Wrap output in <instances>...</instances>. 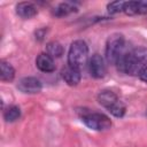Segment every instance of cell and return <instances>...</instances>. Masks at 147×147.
I'll return each mask as SVG.
<instances>
[{
  "label": "cell",
  "instance_id": "277c9868",
  "mask_svg": "<svg viewBox=\"0 0 147 147\" xmlns=\"http://www.w3.org/2000/svg\"><path fill=\"white\" fill-rule=\"evenodd\" d=\"M98 102L115 117H123L125 114V105L113 91H101L98 94Z\"/></svg>",
  "mask_w": 147,
  "mask_h": 147
},
{
  "label": "cell",
  "instance_id": "8992f818",
  "mask_svg": "<svg viewBox=\"0 0 147 147\" xmlns=\"http://www.w3.org/2000/svg\"><path fill=\"white\" fill-rule=\"evenodd\" d=\"M41 83L36 77H24L17 83V88L25 94H36L41 91Z\"/></svg>",
  "mask_w": 147,
  "mask_h": 147
},
{
  "label": "cell",
  "instance_id": "5b68a950",
  "mask_svg": "<svg viewBox=\"0 0 147 147\" xmlns=\"http://www.w3.org/2000/svg\"><path fill=\"white\" fill-rule=\"evenodd\" d=\"M82 121L87 127L95 131H106L111 126L109 117L101 113H85L82 116Z\"/></svg>",
  "mask_w": 147,
  "mask_h": 147
},
{
  "label": "cell",
  "instance_id": "5bb4252c",
  "mask_svg": "<svg viewBox=\"0 0 147 147\" xmlns=\"http://www.w3.org/2000/svg\"><path fill=\"white\" fill-rule=\"evenodd\" d=\"M46 53L54 57H60L63 54V46L59 41H51L46 45Z\"/></svg>",
  "mask_w": 147,
  "mask_h": 147
},
{
  "label": "cell",
  "instance_id": "9a60e30c",
  "mask_svg": "<svg viewBox=\"0 0 147 147\" xmlns=\"http://www.w3.org/2000/svg\"><path fill=\"white\" fill-rule=\"evenodd\" d=\"M21 117V109L17 106H10L3 111V119L8 123L15 122Z\"/></svg>",
  "mask_w": 147,
  "mask_h": 147
},
{
  "label": "cell",
  "instance_id": "30bf717a",
  "mask_svg": "<svg viewBox=\"0 0 147 147\" xmlns=\"http://www.w3.org/2000/svg\"><path fill=\"white\" fill-rule=\"evenodd\" d=\"M37 68L42 72H52L55 70L54 59L49 56L47 53H40L36 59Z\"/></svg>",
  "mask_w": 147,
  "mask_h": 147
},
{
  "label": "cell",
  "instance_id": "e0dca14e",
  "mask_svg": "<svg viewBox=\"0 0 147 147\" xmlns=\"http://www.w3.org/2000/svg\"><path fill=\"white\" fill-rule=\"evenodd\" d=\"M139 78L142 80V82H145V83H147V65L139 72Z\"/></svg>",
  "mask_w": 147,
  "mask_h": 147
},
{
  "label": "cell",
  "instance_id": "ba28073f",
  "mask_svg": "<svg viewBox=\"0 0 147 147\" xmlns=\"http://www.w3.org/2000/svg\"><path fill=\"white\" fill-rule=\"evenodd\" d=\"M123 11L130 16L147 14V1H125Z\"/></svg>",
  "mask_w": 147,
  "mask_h": 147
},
{
  "label": "cell",
  "instance_id": "3957f363",
  "mask_svg": "<svg viewBox=\"0 0 147 147\" xmlns=\"http://www.w3.org/2000/svg\"><path fill=\"white\" fill-rule=\"evenodd\" d=\"M125 53V39L121 33H113L106 42V60L108 63L116 65L119 57Z\"/></svg>",
  "mask_w": 147,
  "mask_h": 147
},
{
  "label": "cell",
  "instance_id": "7a4b0ae2",
  "mask_svg": "<svg viewBox=\"0 0 147 147\" xmlns=\"http://www.w3.org/2000/svg\"><path fill=\"white\" fill-rule=\"evenodd\" d=\"M88 60V47L84 40H75L71 42L68 52V64L76 69H82Z\"/></svg>",
  "mask_w": 147,
  "mask_h": 147
},
{
  "label": "cell",
  "instance_id": "ac0fdd59",
  "mask_svg": "<svg viewBox=\"0 0 147 147\" xmlns=\"http://www.w3.org/2000/svg\"><path fill=\"white\" fill-rule=\"evenodd\" d=\"M44 36H45V29H41V30H38L37 32H36V37L39 39V40H41L42 38H44Z\"/></svg>",
  "mask_w": 147,
  "mask_h": 147
},
{
  "label": "cell",
  "instance_id": "4fadbf2b",
  "mask_svg": "<svg viewBox=\"0 0 147 147\" xmlns=\"http://www.w3.org/2000/svg\"><path fill=\"white\" fill-rule=\"evenodd\" d=\"M74 11H77V8L74 5H71L70 2H62L53 9V15H55L57 17H62V16H67Z\"/></svg>",
  "mask_w": 147,
  "mask_h": 147
},
{
  "label": "cell",
  "instance_id": "8fae6325",
  "mask_svg": "<svg viewBox=\"0 0 147 147\" xmlns=\"http://www.w3.org/2000/svg\"><path fill=\"white\" fill-rule=\"evenodd\" d=\"M37 13H38L37 7L32 2L23 1V2H20L16 5V14L24 20H29V18L36 16Z\"/></svg>",
  "mask_w": 147,
  "mask_h": 147
},
{
  "label": "cell",
  "instance_id": "2e32d148",
  "mask_svg": "<svg viewBox=\"0 0 147 147\" xmlns=\"http://www.w3.org/2000/svg\"><path fill=\"white\" fill-rule=\"evenodd\" d=\"M124 5H125V1H113V2L108 3L107 9L110 14H117V13L123 11Z\"/></svg>",
  "mask_w": 147,
  "mask_h": 147
},
{
  "label": "cell",
  "instance_id": "7c38bea8",
  "mask_svg": "<svg viewBox=\"0 0 147 147\" xmlns=\"http://www.w3.org/2000/svg\"><path fill=\"white\" fill-rule=\"evenodd\" d=\"M15 77V69L6 61H0V78L5 82H11Z\"/></svg>",
  "mask_w": 147,
  "mask_h": 147
},
{
  "label": "cell",
  "instance_id": "52a82bcc",
  "mask_svg": "<svg viewBox=\"0 0 147 147\" xmlns=\"http://www.w3.org/2000/svg\"><path fill=\"white\" fill-rule=\"evenodd\" d=\"M88 68H90V72L91 76L100 79L103 78L106 75V64H105V60L100 54H93L88 61Z\"/></svg>",
  "mask_w": 147,
  "mask_h": 147
},
{
  "label": "cell",
  "instance_id": "6da1fadb",
  "mask_svg": "<svg viewBox=\"0 0 147 147\" xmlns=\"http://www.w3.org/2000/svg\"><path fill=\"white\" fill-rule=\"evenodd\" d=\"M118 71L127 75H139V72L147 65V48L137 47L131 52H125L116 63Z\"/></svg>",
  "mask_w": 147,
  "mask_h": 147
},
{
  "label": "cell",
  "instance_id": "d6986e66",
  "mask_svg": "<svg viewBox=\"0 0 147 147\" xmlns=\"http://www.w3.org/2000/svg\"><path fill=\"white\" fill-rule=\"evenodd\" d=\"M146 115H147V111H146Z\"/></svg>",
  "mask_w": 147,
  "mask_h": 147
},
{
  "label": "cell",
  "instance_id": "9c48e42d",
  "mask_svg": "<svg viewBox=\"0 0 147 147\" xmlns=\"http://www.w3.org/2000/svg\"><path fill=\"white\" fill-rule=\"evenodd\" d=\"M61 76H62V79L69 86H76L80 82V70L74 67H70L69 64L62 69Z\"/></svg>",
  "mask_w": 147,
  "mask_h": 147
}]
</instances>
